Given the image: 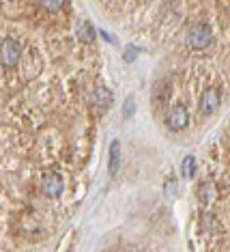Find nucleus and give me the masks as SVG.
Masks as SVG:
<instances>
[{
  "instance_id": "nucleus-1",
  "label": "nucleus",
  "mask_w": 230,
  "mask_h": 252,
  "mask_svg": "<svg viewBox=\"0 0 230 252\" xmlns=\"http://www.w3.org/2000/svg\"><path fill=\"white\" fill-rule=\"evenodd\" d=\"M185 41L192 50H204L206 45H211V41H213V31L206 24H196L187 31Z\"/></svg>"
},
{
  "instance_id": "nucleus-2",
  "label": "nucleus",
  "mask_w": 230,
  "mask_h": 252,
  "mask_svg": "<svg viewBox=\"0 0 230 252\" xmlns=\"http://www.w3.org/2000/svg\"><path fill=\"white\" fill-rule=\"evenodd\" d=\"M22 59V48L15 39H2L0 41V65L7 67V69H13V67L20 63Z\"/></svg>"
},
{
  "instance_id": "nucleus-3",
  "label": "nucleus",
  "mask_w": 230,
  "mask_h": 252,
  "mask_svg": "<svg viewBox=\"0 0 230 252\" xmlns=\"http://www.w3.org/2000/svg\"><path fill=\"white\" fill-rule=\"evenodd\" d=\"M62 190H65V181H62L60 173H45L41 177V192L50 198L60 196Z\"/></svg>"
},
{
  "instance_id": "nucleus-4",
  "label": "nucleus",
  "mask_w": 230,
  "mask_h": 252,
  "mask_svg": "<svg viewBox=\"0 0 230 252\" xmlns=\"http://www.w3.org/2000/svg\"><path fill=\"white\" fill-rule=\"evenodd\" d=\"M187 123H189V112L185 106H172L170 112L166 114V125H168L172 131L185 129Z\"/></svg>"
},
{
  "instance_id": "nucleus-5",
  "label": "nucleus",
  "mask_w": 230,
  "mask_h": 252,
  "mask_svg": "<svg viewBox=\"0 0 230 252\" xmlns=\"http://www.w3.org/2000/svg\"><path fill=\"white\" fill-rule=\"evenodd\" d=\"M220 93H217L215 89H206L202 97H200V112L202 114H215L217 110H220Z\"/></svg>"
},
{
  "instance_id": "nucleus-6",
  "label": "nucleus",
  "mask_w": 230,
  "mask_h": 252,
  "mask_svg": "<svg viewBox=\"0 0 230 252\" xmlns=\"http://www.w3.org/2000/svg\"><path fill=\"white\" fill-rule=\"evenodd\" d=\"M90 104L97 108V112H103L106 108L112 106V91L106 89V87L95 89V93L90 95Z\"/></svg>"
},
{
  "instance_id": "nucleus-7",
  "label": "nucleus",
  "mask_w": 230,
  "mask_h": 252,
  "mask_svg": "<svg viewBox=\"0 0 230 252\" xmlns=\"http://www.w3.org/2000/svg\"><path fill=\"white\" fill-rule=\"evenodd\" d=\"M196 196H198V200H200L202 205L215 203V200H217V188H215V183L202 181V183L198 186V190H196Z\"/></svg>"
},
{
  "instance_id": "nucleus-8",
  "label": "nucleus",
  "mask_w": 230,
  "mask_h": 252,
  "mask_svg": "<svg viewBox=\"0 0 230 252\" xmlns=\"http://www.w3.org/2000/svg\"><path fill=\"white\" fill-rule=\"evenodd\" d=\"M118 166H120V142L114 140L110 145V151H108V170H110V175L118 173Z\"/></svg>"
},
{
  "instance_id": "nucleus-9",
  "label": "nucleus",
  "mask_w": 230,
  "mask_h": 252,
  "mask_svg": "<svg viewBox=\"0 0 230 252\" xmlns=\"http://www.w3.org/2000/svg\"><path fill=\"white\" fill-rule=\"evenodd\" d=\"M78 37L82 39L84 43H93V39H95V28L90 22H84L82 26H80V31H78Z\"/></svg>"
},
{
  "instance_id": "nucleus-10",
  "label": "nucleus",
  "mask_w": 230,
  "mask_h": 252,
  "mask_svg": "<svg viewBox=\"0 0 230 252\" xmlns=\"http://www.w3.org/2000/svg\"><path fill=\"white\" fill-rule=\"evenodd\" d=\"M183 177L185 179H192L194 173H196V159H194V156H187L185 159H183Z\"/></svg>"
},
{
  "instance_id": "nucleus-11",
  "label": "nucleus",
  "mask_w": 230,
  "mask_h": 252,
  "mask_svg": "<svg viewBox=\"0 0 230 252\" xmlns=\"http://www.w3.org/2000/svg\"><path fill=\"white\" fill-rule=\"evenodd\" d=\"M202 228L206 233H215L217 231V220H215V216H211V214H204L202 216Z\"/></svg>"
},
{
  "instance_id": "nucleus-12",
  "label": "nucleus",
  "mask_w": 230,
  "mask_h": 252,
  "mask_svg": "<svg viewBox=\"0 0 230 252\" xmlns=\"http://www.w3.org/2000/svg\"><path fill=\"white\" fill-rule=\"evenodd\" d=\"M65 4H67V0H43V7L48 9V11H52V13L60 11Z\"/></svg>"
},
{
  "instance_id": "nucleus-13",
  "label": "nucleus",
  "mask_w": 230,
  "mask_h": 252,
  "mask_svg": "<svg viewBox=\"0 0 230 252\" xmlns=\"http://www.w3.org/2000/svg\"><path fill=\"white\" fill-rule=\"evenodd\" d=\"M138 56V50L134 48V45H129L127 50H125V54H123V59H125V63H134V59Z\"/></svg>"
},
{
  "instance_id": "nucleus-14",
  "label": "nucleus",
  "mask_w": 230,
  "mask_h": 252,
  "mask_svg": "<svg viewBox=\"0 0 230 252\" xmlns=\"http://www.w3.org/2000/svg\"><path fill=\"white\" fill-rule=\"evenodd\" d=\"M123 112L127 114V117H131V114H134V99H127V104H125Z\"/></svg>"
},
{
  "instance_id": "nucleus-15",
  "label": "nucleus",
  "mask_w": 230,
  "mask_h": 252,
  "mask_svg": "<svg viewBox=\"0 0 230 252\" xmlns=\"http://www.w3.org/2000/svg\"><path fill=\"white\" fill-rule=\"evenodd\" d=\"M174 186H176V183L172 181V179L166 183V192H168V196H174Z\"/></svg>"
},
{
  "instance_id": "nucleus-16",
  "label": "nucleus",
  "mask_w": 230,
  "mask_h": 252,
  "mask_svg": "<svg viewBox=\"0 0 230 252\" xmlns=\"http://www.w3.org/2000/svg\"><path fill=\"white\" fill-rule=\"evenodd\" d=\"M101 37H103V39H106V41H114V39H112L110 35H108V32H106V31H101Z\"/></svg>"
}]
</instances>
